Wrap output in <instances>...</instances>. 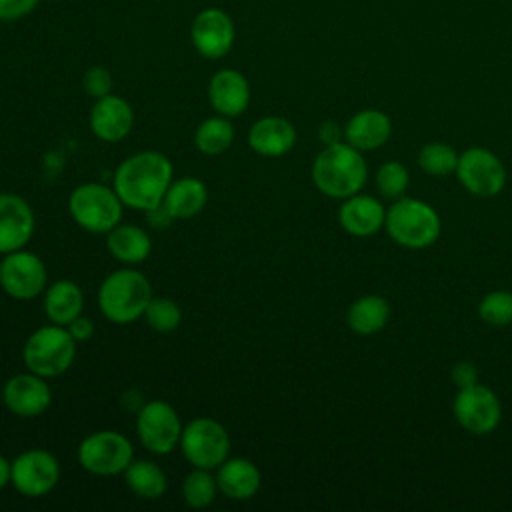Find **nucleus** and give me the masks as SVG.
<instances>
[{
	"mask_svg": "<svg viewBox=\"0 0 512 512\" xmlns=\"http://www.w3.org/2000/svg\"><path fill=\"white\" fill-rule=\"evenodd\" d=\"M172 182L170 160L154 150L128 156L114 172L112 188L124 206L134 210H150L162 204Z\"/></svg>",
	"mask_w": 512,
	"mask_h": 512,
	"instance_id": "1",
	"label": "nucleus"
},
{
	"mask_svg": "<svg viewBox=\"0 0 512 512\" xmlns=\"http://www.w3.org/2000/svg\"><path fill=\"white\" fill-rule=\"evenodd\" d=\"M368 178L362 152L348 142L324 146L312 162V182L328 198L344 200L358 194Z\"/></svg>",
	"mask_w": 512,
	"mask_h": 512,
	"instance_id": "2",
	"label": "nucleus"
},
{
	"mask_svg": "<svg viewBox=\"0 0 512 512\" xmlns=\"http://www.w3.org/2000/svg\"><path fill=\"white\" fill-rule=\"evenodd\" d=\"M384 230L398 246L422 250L438 240L442 222L432 204L420 198L400 196L386 210Z\"/></svg>",
	"mask_w": 512,
	"mask_h": 512,
	"instance_id": "3",
	"label": "nucleus"
},
{
	"mask_svg": "<svg viewBox=\"0 0 512 512\" xmlns=\"http://www.w3.org/2000/svg\"><path fill=\"white\" fill-rule=\"evenodd\" d=\"M150 298L148 278L132 268L110 272L98 288V308L114 324H130L142 318Z\"/></svg>",
	"mask_w": 512,
	"mask_h": 512,
	"instance_id": "4",
	"label": "nucleus"
},
{
	"mask_svg": "<svg viewBox=\"0 0 512 512\" xmlns=\"http://www.w3.org/2000/svg\"><path fill=\"white\" fill-rule=\"evenodd\" d=\"M76 356V340L66 326L46 324L36 328L22 350L26 368L42 378H54L64 374Z\"/></svg>",
	"mask_w": 512,
	"mask_h": 512,
	"instance_id": "5",
	"label": "nucleus"
},
{
	"mask_svg": "<svg viewBox=\"0 0 512 512\" xmlns=\"http://www.w3.org/2000/svg\"><path fill=\"white\" fill-rule=\"evenodd\" d=\"M122 200L114 192L98 182L80 184L68 200L72 220L86 232L108 234L122 220Z\"/></svg>",
	"mask_w": 512,
	"mask_h": 512,
	"instance_id": "6",
	"label": "nucleus"
},
{
	"mask_svg": "<svg viewBox=\"0 0 512 512\" xmlns=\"http://www.w3.org/2000/svg\"><path fill=\"white\" fill-rule=\"evenodd\" d=\"M178 446L182 456L194 468L214 470L230 454V436L220 422L208 416H200L182 428Z\"/></svg>",
	"mask_w": 512,
	"mask_h": 512,
	"instance_id": "7",
	"label": "nucleus"
},
{
	"mask_svg": "<svg viewBox=\"0 0 512 512\" xmlns=\"http://www.w3.org/2000/svg\"><path fill=\"white\" fill-rule=\"evenodd\" d=\"M134 460L132 442L116 430L88 434L78 446L80 466L96 476H116Z\"/></svg>",
	"mask_w": 512,
	"mask_h": 512,
	"instance_id": "8",
	"label": "nucleus"
},
{
	"mask_svg": "<svg viewBox=\"0 0 512 512\" xmlns=\"http://www.w3.org/2000/svg\"><path fill=\"white\" fill-rule=\"evenodd\" d=\"M454 174L462 188L476 198H494L506 186V168L502 160L480 146L466 148L458 154Z\"/></svg>",
	"mask_w": 512,
	"mask_h": 512,
	"instance_id": "9",
	"label": "nucleus"
},
{
	"mask_svg": "<svg viewBox=\"0 0 512 512\" xmlns=\"http://www.w3.org/2000/svg\"><path fill=\"white\" fill-rule=\"evenodd\" d=\"M452 414L460 428L474 436H484L498 428L502 420V404L492 388L476 382L458 388L452 402Z\"/></svg>",
	"mask_w": 512,
	"mask_h": 512,
	"instance_id": "10",
	"label": "nucleus"
},
{
	"mask_svg": "<svg viewBox=\"0 0 512 512\" xmlns=\"http://www.w3.org/2000/svg\"><path fill=\"white\" fill-rule=\"evenodd\" d=\"M182 428L180 416L164 400H150L138 410L136 432L142 446L152 454H170L180 444Z\"/></svg>",
	"mask_w": 512,
	"mask_h": 512,
	"instance_id": "11",
	"label": "nucleus"
},
{
	"mask_svg": "<svg viewBox=\"0 0 512 512\" xmlns=\"http://www.w3.org/2000/svg\"><path fill=\"white\" fill-rule=\"evenodd\" d=\"M0 288L16 300H32L46 290V266L30 250H14L0 260Z\"/></svg>",
	"mask_w": 512,
	"mask_h": 512,
	"instance_id": "12",
	"label": "nucleus"
},
{
	"mask_svg": "<svg viewBox=\"0 0 512 512\" xmlns=\"http://www.w3.org/2000/svg\"><path fill=\"white\" fill-rule=\"evenodd\" d=\"M60 480V464L54 454L42 448H32L12 460L10 484L28 498L48 494Z\"/></svg>",
	"mask_w": 512,
	"mask_h": 512,
	"instance_id": "13",
	"label": "nucleus"
},
{
	"mask_svg": "<svg viewBox=\"0 0 512 512\" xmlns=\"http://www.w3.org/2000/svg\"><path fill=\"white\" fill-rule=\"evenodd\" d=\"M190 40L200 56L208 60L224 58L236 40V26L232 16L222 8L200 10L192 20Z\"/></svg>",
	"mask_w": 512,
	"mask_h": 512,
	"instance_id": "14",
	"label": "nucleus"
},
{
	"mask_svg": "<svg viewBox=\"0 0 512 512\" xmlns=\"http://www.w3.org/2000/svg\"><path fill=\"white\" fill-rule=\"evenodd\" d=\"M2 402L4 406L20 416V418H34L48 410L52 402V390L46 384V378L26 372L16 374L2 386Z\"/></svg>",
	"mask_w": 512,
	"mask_h": 512,
	"instance_id": "15",
	"label": "nucleus"
},
{
	"mask_svg": "<svg viewBox=\"0 0 512 512\" xmlns=\"http://www.w3.org/2000/svg\"><path fill=\"white\" fill-rule=\"evenodd\" d=\"M34 234L30 204L12 192H0V254L24 248Z\"/></svg>",
	"mask_w": 512,
	"mask_h": 512,
	"instance_id": "16",
	"label": "nucleus"
},
{
	"mask_svg": "<svg viewBox=\"0 0 512 512\" xmlns=\"http://www.w3.org/2000/svg\"><path fill=\"white\" fill-rule=\"evenodd\" d=\"M134 126V110L128 100L116 94L98 98L90 110V128L102 142H120Z\"/></svg>",
	"mask_w": 512,
	"mask_h": 512,
	"instance_id": "17",
	"label": "nucleus"
},
{
	"mask_svg": "<svg viewBox=\"0 0 512 512\" xmlns=\"http://www.w3.org/2000/svg\"><path fill=\"white\" fill-rule=\"evenodd\" d=\"M208 102L220 116H240L250 104L248 78L234 68L218 70L208 82Z\"/></svg>",
	"mask_w": 512,
	"mask_h": 512,
	"instance_id": "18",
	"label": "nucleus"
},
{
	"mask_svg": "<svg viewBox=\"0 0 512 512\" xmlns=\"http://www.w3.org/2000/svg\"><path fill=\"white\" fill-rule=\"evenodd\" d=\"M386 208L382 202L368 194H354L344 198L342 206L338 208V222L340 226L358 238H366L376 234L384 228Z\"/></svg>",
	"mask_w": 512,
	"mask_h": 512,
	"instance_id": "19",
	"label": "nucleus"
},
{
	"mask_svg": "<svg viewBox=\"0 0 512 512\" xmlns=\"http://www.w3.org/2000/svg\"><path fill=\"white\" fill-rule=\"evenodd\" d=\"M250 148L266 158L288 154L296 144V128L282 116H264L256 120L248 132Z\"/></svg>",
	"mask_w": 512,
	"mask_h": 512,
	"instance_id": "20",
	"label": "nucleus"
},
{
	"mask_svg": "<svg viewBox=\"0 0 512 512\" xmlns=\"http://www.w3.org/2000/svg\"><path fill=\"white\" fill-rule=\"evenodd\" d=\"M392 134L390 118L376 108L356 112L344 126V140L360 152L378 150Z\"/></svg>",
	"mask_w": 512,
	"mask_h": 512,
	"instance_id": "21",
	"label": "nucleus"
},
{
	"mask_svg": "<svg viewBox=\"0 0 512 512\" xmlns=\"http://www.w3.org/2000/svg\"><path fill=\"white\" fill-rule=\"evenodd\" d=\"M218 490L230 500H250L262 484L258 466L246 458H226L216 472Z\"/></svg>",
	"mask_w": 512,
	"mask_h": 512,
	"instance_id": "22",
	"label": "nucleus"
},
{
	"mask_svg": "<svg viewBox=\"0 0 512 512\" xmlns=\"http://www.w3.org/2000/svg\"><path fill=\"white\" fill-rule=\"evenodd\" d=\"M208 190L206 184L198 178L186 176L180 180H172L164 198L162 206L174 220H184L200 214L206 206Z\"/></svg>",
	"mask_w": 512,
	"mask_h": 512,
	"instance_id": "23",
	"label": "nucleus"
},
{
	"mask_svg": "<svg viewBox=\"0 0 512 512\" xmlns=\"http://www.w3.org/2000/svg\"><path fill=\"white\" fill-rule=\"evenodd\" d=\"M84 294L72 280H58L44 290V312L52 324L68 326L82 314Z\"/></svg>",
	"mask_w": 512,
	"mask_h": 512,
	"instance_id": "24",
	"label": "nucleus"
},
{
	"mask_svg": "<svg viewBox=\"0 0 512 512\" xmlns=\"http://www.w3.org/2000/svg\"><path fill=\"white\" fill-rule=\"evenodd\" d=\"M108 252L124 264H140L150 256L152 240L148 232L136 224H116L106 234Z\"/></svg>",
	"mask_w": 512,
	"mask_h": 512,
	"instance_id": "25",
	"label": "nucleus"
},
{
	"mask_svg": "<svg viewBox=\"0 0 512 512\" xmlns=\"http://www.w3.org/2000/svg\"><path fill=\"white\" fill-rule=\"evenodd\" d=\"M388 320H390V304L380 294H364L356 298L346 312L348 328L358 336L378 334L388 324Z\"/></svg>",
	"mask_w": 512,
	"mask_h": 512,
	"instance_id": "26",
	"label": "nucleus"
},
{
	"mask_svg": "<svg viewBox=\"0 0 512 512\" xmlns=\"http://www.w3.org/2000/svg\"><path fill=\"white\" fill-rule=\"evenodd\" d=\"M122 474L132 494L142 500H158L168 488L164 470L150 460H132Z\"/></svg>",
	"mask_w": 512,
	"mask_h": 512,
	"instance_id": "27",
	"label": "nucleus"
},
{
	"mask_svg": "<svg viewBox=\"0 0 512 512\" xmlns=\"http://www.w3.org/2000/svg\"><path fill=\"white\" fill-rule=\"evenodd\" d=\"M234 140V128L230 118L226 116H210L204 122L198 124L194 132V144L196 148L206 156L222 154L230 148Z\"/></svg>",
	"mask_w": 512,
	"mask_h": 512,
	"instance_id": "28",
	"label": "nucleus"
},
{
	"mask_svg": "<svg viewBox=\"0 0 512 512\" xmlns=\"http://www.w3.org/2000/svg\"><path fill=\"white\" fill-rule=\"evenodd\" d=\"M458 154L446 142H426L418 152V166L428 176H448L456 172Z\"/></svg>",
	"mask_w": 512,
	"mask_h": 512,
	"instance_id": "29",
	"label": "nucleus"
},
{
	"mask_svg": "<svg viewBox=\"0 0 512 512\" xmlns=\"http://www.w3.org/2000/svg\"><path fill=\"white\" fill-rule=\"evenodd\" d=\"M218 490L216 476L206 468H194L182 482V498L190 508H206L214 502Z\"/></svg>",
	"mask_w": 512,
	"mask_h": 512,
	"instance_id": "30",
	"label": "nucleus"
},
{
	"mask_svg": "<svg viewBox=\"0 0 512 512\" xmlns=\"http://www.w3.org/2000/svg\"><path fill=\"white\" fill-rule=\"evenodd\" d=\"M478 316L484 324L494 328L512 324V292L492 290L484 294L478 304Z\"/></svg>",
	"mask_w": 512,
	"mask_h": 512,
	"instance_id": "31",
	"label": "nucleus"
},
{
	"mask_svg": "<svg viewBox=\"0 0 512 512\" xmlns=\"http://www.w3.org/2000/svg\"><path fill=\"white\" fill-rule=\"evenodd\" d=\"M146 324L156 330V332H172L180 326L182 322V310L180 306L170 300V298H164V296H152L146 310H144V316Z\"/></svg>",
	"mask_w": 512,
	"mask_h": 512,
	"instance_id": "32",
	"label": "nucleus"
},
{
	"mask_svg": "<svg viewBox=\"0 0 512 512\" xmlns=\"http://www.w3.org/2000/svg\"><path fill=\"white\" fill-rule=\"evenodd\" d=\"M408 184H410V174H408L406 166L400 164L398 160H388L378 166L376 190L380 192V196H384L388 200H396V198L404 196Z\"/></svg>",
	"mask_w": 512,
	"mask_h": 512,
	"instance_id": "33",
	"label": "nucleus"
},
{
	"mask_svg": "<svg viewBox=\"0 0 512 512\" xmlns=\"http://www.w3.org/2000/svg\"><path fill=\"white\" fill-rule=\"evenodd\" d=\"M112 86H114L112 74L104 66H90L82 76V88L94 100L112 94Z\"/></svg>",
	"mask_w": 512,
	"mask_h": 512,
	"instance_id": "34",
	"label": "nucleus"
},
{
	"mask_svg": "<svg viewBox=\"0 0 512 512\" xmlns=\"http://www.w3.org/2000/svg\"><path fill=\"white\" fill-rule=\"evenodd\" d=\"M40 0H0V20L16 22L38 8Z\"/></svg>",
	"mask_w": 512,
	"mask_h": 512,
	"instance_id": "35",
	"label": "nucleus"
},
{
	"mask_svg": "<svg viewBox=\"0 0 512 512\" xmlns=\"http://www.w3.org/2000/svg\"><path fill=\"white\" fill-rule=\"evenodd\" d=\"M450 378L456 384V388H466V386H472V384L478 382V370H476L474 362L460 360L452 366Z\"/></svg>",
	"mask_w": 512,
	"mask_h": 512,
	"instance_id": "36",
	"label": "nucleus"
},
{
	"mask_svg": "<svg viewBox=\"0 0 512 512\" xmlns=\"http://www.w3.org/2000/svg\"><path fill=\"white\" fill-rule=\"evenodd\" d=\"M68 332L72 334V338L76 340V342H86V340H90L92 338V334H94V322L90 320V318H86V316H78V318H74L68 326Z\"/></svg>",
	"mask_w": 512,
	"mask_h": 512,
	"instance_id": "37",
	"label": "nucleus"
},
{
	"mask_svg": "<svg viewBox=\"0 0 512 512\" xmlns=\"http://www.w3.org/2000/svg\"><path fill=\"white\" fill-rule=\"evenodd\" d=\"M146 218H148L150 226H154V228H168L170 222L174 220L162 204H158V206L146 210Z\"/></svg>",
	"mask_w": 512,
	"mask_h": 512,
	"instance_id": "38",
	"label": "nucleus"
},
{
	"mask_svg": "<svg viewBox=\"0 0 512 512\" xmlns=\"http://www.w3.org/2000/svg\"><path fill=\"white\" fill-rule=\"evenodd\" d=\"M320 140L328 146V144H334V142H340V136H344V128H340L336 122L332 120H326L322 122L320 126Z\"/></svg>",
	"mask_w": 512,
	"mask_h": 512,
	"instance_id": "39",
	"label": "nucleus"
},
{
	"mask_svg": "<svg viewBox=\"0 0 512 512\" xmlns=\"http://www.w3.org/2000/svg\"><path fill=\"white\" fill-rule=\"evenodd\" d=\"M10 478H12V462H8V460L0 454V490H2L4 486H8Z\"/></svg>",
	"mask_w": 512,
	"mask_h": 512,
	"instance_id": "40",
	"label": "nucleus"
},
{
	"mask_svg": "<svg viewBox=\"0 0 512 512\" xmlns=\"http://www.w3.org/2000/svg\"><path fill=\"white\" fill-rule=\"evenodd\" d=\"M0 22H2V20H0Z\"/></svg>",
	"mask_w": 512,
	"mask_h": 512,
	"instance_id": "41",
	"label": "nucleus"
}]
</instances>
